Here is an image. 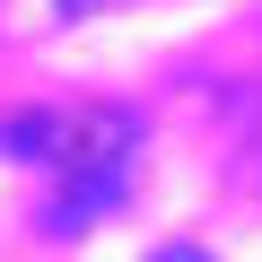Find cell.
<instances>
[{
  "instance_id": "obj_1",
  "label": "cell",
  "mask_w": 262,
  "mask_h": 262,
  "mask_svg": "<svg viewBox=\"0 0 262 262\" xmlns=\"http://www.w3.org/2000/svg\"><path fill=\"white\" fill-rule=\"evenodd\" d=\"M18 149H35V166L53 175V227H88L122 184H131V158H140V131L122 114H35L9 131Z\"/></svg>"
},
{
  "instance_id": "obj_2",
  "label": "cell",
  "mask_w": 262,
  "mask_h": 262,
  "mask_svg": "<svg viewBox=\"0 0 262 262\" xmlns=\"http://www.w3.org/2000/svg\"><path fill=\"white\" fill-rule=\"evenodd\" d=\"M70 9H96V0H70Z\"/></svg>"
}]
</instances>
